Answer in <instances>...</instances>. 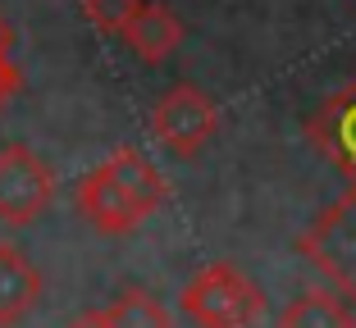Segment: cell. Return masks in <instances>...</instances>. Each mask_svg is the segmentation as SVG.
Returning a JSON list of instances; mask_svg holds the SVG:
<instances>
[{
    "label": "cell",
    "mask_w": 356,
    "mask_h": 328,
    "mask_svg": "<svg viewBox=\"0 0 356 328\" xmlns=\"http://www.w3.org/2000/svg\"><path fill=\"white\" fill-rule=\"evenodd\" d=\"M101 164L115 173V178L124 182L128 191H133V201L142 205L147 214H156L160 205H165V196H169L165 178H160V169H156V164H151V159L142 155L137 146H119V150H110Z\"/></svg>",
    "instance_id": "cell-9"
},
{
    "label": "cell",
    "mask_w": 356,
    "mask_h": 328,
    "mask_svg": "<svg viewBox=\"0 0 356 328\" xmlns=\"http://www.w3.org/2000/svg\"><path fill=\"white\" fill-rule=\"evenodd\" d=\"M178 310L197 328H256L265 315V292L229 260H215L178 292Z\"/></svg>",
    "instance_id": "cell-1"
},
{
    "label": "cell",
    "mask_w": 356,
    "mask_h": 328,
    "mask_svg": "<svg viewBox=\"0 0 356 328\" xmlns=\"http://www.w3.org/2000/svg\"><path fill=\"white\" fill-rule=\"evenodd\" d=\"M69 328H110V315L105 310H83L78 319H69Z\"/></svg>",
    "instance_id": "cell-14"
},
{
    "label": "cell",
    "mask_w": 356,
    "mask_h": 328,
    "mask_svg": "<svg viewBox=\"0 0 356 328\" xmlns=\"http://www.w3.org/2000/svg\"><path fill=\"white\" fill-rule=\"evenodd\" d=\"M124 42L133 46L137 60L160 64V60H169V55L178 51V42H183V23H178L174 10H165V5H147V0H142V10H137L133 23L124 28Z\"/></svg>",
    "instance_id": "cell-8"
},
{
    "label": "cell",
    "mask_w": 356,
    "mask_h": 328,
    "mask_svg": "<svg viewBox=\"0 0 356 328\" xmlns=\"http://www.w3.org/2000/svg\"><path fill=\"white\" fill-rule=\"evenodd\" d=\"M105 315H110V328H174V315L142 287H124L105 306Z\"/></svg>",
    "instance_id": "cell-11"
},
{
    "label": "cell",
    "mask_w": 356,
    "mask_h": 328,
    "mask_svg": "<svg viewBox=\"0 0 356 328\" xmlns=\"http://www.w3.org/2000/svg\"><path fill=\"white\" fill-rule=\"evenodd\" d=\"M14 92H19V69H14L10 55H0V105H5Z\"/></svg>",
    "instance_id": "cell-13"
},
{
    "label": "cell",
    "mask_w": 356,
    "mask_h": 328,
    "mask_svg": "<svg viewBox=\"0 0 356 328\" xmlns=\"http://www.w3.org/2000/svg\"><path fill=\"white\" fill-rule=\"evenodd\" d=\"M10 46H14V28L5 23V14H0V55H10Z\"/></svg>",
    "instance_id": "cell-15"
},
{
    "label": "cell",
    "mask_w": 356,
    "mask_h": 328,
    "mask_svg": "<svg viewBox=\"0 0 356 328\" xmlns=\"http://www.w3.org/2000/svg\"><path fill=\"white\" fill-rule=\"evenodd\" d=\"M279 328H356L352 306L343 301V292H302L297 301H288L279 315Z\"/></svg>",
    "instance_id": "cell-10"
},
{
    "label": "cell",
    "mask_w": 356,
    "mask_h": 328,
    "mask_svg": "<svg viewBox=\"0 0 356 328\" xmlns=\"http://www.w3.org/2000/svg\"><path fill=\"white\" fill-rule=\"evenodd\" d=\"M297 251L334 283V292L356 301V182L315 214V223L297 237Z\"/></svg>",
    "instance_id": "cell-2"
},
{
    "label": "cell",
    "mask_w": 356,
    "mask_h": 328,
    "mask_svg": "<svg viewBox=\"0 0 356 328\" xmlns=\"http://www.w3.org/2000/svg\"><path fill=\"white\" fill-rule=\"evenodd\" d=\"M137 10H142V0H83V14L92 19V28L110 32V37H124Z\"/></svg>",
    "instance_id": "cell-12"
},
{
    "label": "cell",
    "mask_w": 356,
    "mask_h": 328,
    "mask_svg": "<svg viewBox=\"0 0 356 328\" xmlns=\"http://www.w3.org/2000/svg\"><path fill=\"white\" fill-rule=\"evenodd\" d=\"M74 205L87 214V223H92L96 233H133L142 219H151V214L133 201V191H128L115 173L105 169V164H96L92 173H83V178H78Z\"/></svg>",
    "instance_id": "cell-5"
},
{
    "label": "cell",
    "mask_w": 356,
    "mask_h": 328,
    "mask_svg": "<svg viewBox=\"0 0 356 328\" xmlns=\"http://www.w3.org/2000/svg\"><path fill=\"white\" fill-rule=\"evenodd\" d=\"M220 128V110L201 87L178 83L174 92H165L151 110V137L165 141L174 155H197Z\"/></svg>",
    "instance_id": "cell-4"
},
{
    "label": "cell",
    "mask_w": 356,
    "mask_h": 328,
    "mask_svg": "<svg viewBox=\"0 0 356 328\" xmlns=\"http://www.w3.org/2000/svg\"><path fill=\"white\" fill-rule=\"evenodd\" d=\"M42 301V274L19 246L0 242V328H14Z\"/></svg>",
    "instance_id": "cell-7"
},
{
    "label": "cell",
    "mask_w": 356,
    "mask_h": 328,
    "mask_svg": "<svg viewBox=\"0 0 356 328\" xmlns=\"http://www.w3.org/2000/svg\"><path fill=\"white\" fill-rule=\"evenodd\" d=\"M306 137L315 141V150H320L347 182H356V78L311 114Z\"/></svg>",
    "instance_id": "cell-6"
},
{
    "label": "cell",
    "mask_w": 356,
    "mask_h": 328,
    "mask_svg": "<svg viewBox=\"0 0 356 328\" xmlns=\"http://www.w3.org/2000/svg\"><path fill=\"white\" fill-rule=\"evenodd\" d=\"M55 196V173L37 150L28 146H0V223L28 228L37 214H46Z\"/></svg>",
    "instance_id": "cell-3"
}]
</instances>
